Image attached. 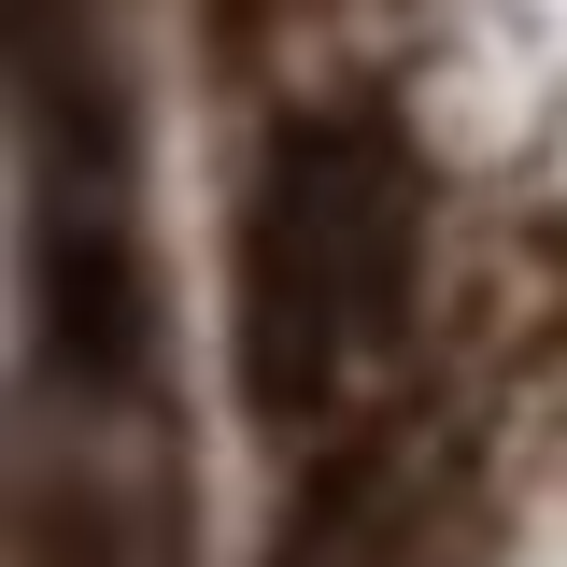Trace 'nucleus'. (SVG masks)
I'll return each mask as SVG.
<instances>
[{
  "instance_id": "nucleus-1",
  "label": "nucleus",
  "mask_w": 567,
  "mask_h": 567,
  "mask_svg": "<svg viewBox=\"0 0 567 567\" xmlns=\"http://www.w3.org/2000/svg\"><path fill=\"white\" fill-rule=\"evenodd\" d=\"M425 270V171L354 100L284 114L241 199V383L270 425H327L341 383L412 327Z\"/></svg>"
},
{
  "instance_id": "nucleus-2",
  "label": "nucleus",
  "mask_w": 567,
  "mask_h": 567,
  "mask_svg": "<svg viewBox=\"0 0 567 567\" xmlns=\"http://www.w3.org/2000/svg\"><path fill=\"white\" fill-rule=\"evenodd\" d=\"M29 327H43V369L71 383H114L142 369V256L114 241V213H58L43 241H29Z\"/></svg>"
}]
</instances>
